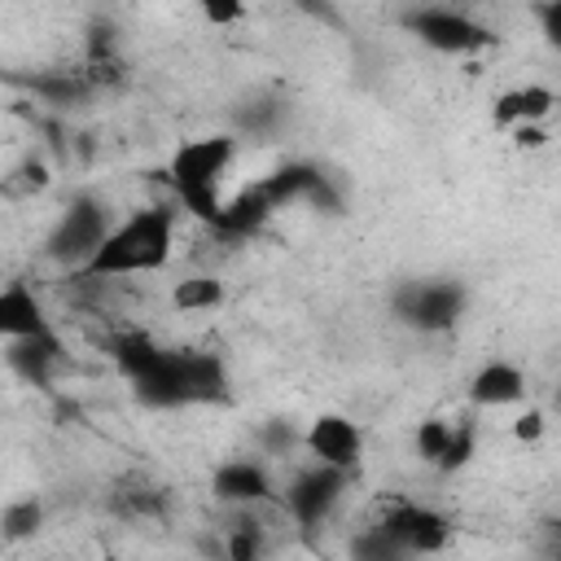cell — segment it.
Here are the masks:
<instances>
[{
  "label": "cell",
  "mask_w": 561,
  "mask_h": 561,
  "mask_svg": "<svg viewBox=\"0 0 561 561\" xmlns=\"http://www.w3.org/2000/svg\"><path fill=\"white\" fill-rule=\"evenodd\" d=\"M460 302H465V298H460L456 285H447V280H416V285H408V289L399 294V316H403L412 329L434 333V329L456 324Z\"/></svg>",
  "instance_id": "cell-5"
},
{
  "label": "cell",
  "mask_w": 561,
  "mask_h": 561,
  "mask_svg": "<svg viewBox=\"0 0 561 561\" xmlns=\"http://www.w3.org/2000/svg\"><path fill=\"white\" fill-rule=\"evenodd\" d=\"M197 4H202V13H206L210 22H219V26L241 22V13H245V0H197Z\"/></svg>",
  "instance_id": "cell-18"
},
{
  "label": "cell",
  "mask_w": 561,
  "mask_h": 561,
  "mask_svg": "<svg viewBox=\"0 0 561 561\" xmlns=\"http://www.w3.org/2000/svg\"><path fill=\"white\" fill-rule=\"evenodd\" d=\"M548 31H552V39L561 44V4H552V13H548Z\"/></svg>",
  "instance_id": "cell-19"
},
{
  "label": "cell",
  "mask_w": 561,
  "mask_h": 561,
  "mask_svg": "<svg viewBox=\"0 0 561 561\" xmlns=\"http://www.w3.org/2000/svg\"><path fill=\"white\" fill-rule=\"evenodd\" d=\"M0 333L4 342H31V337H53V324H48V311L44 302L35 298V285L31 280H9L0 289Z\"/></svg>",
  "instance_id": "cell-8"
},
{
  "label": "cell",
  "mask_w": 561,
  "mask_h": 561,
  "mask_svg": "<svg viewBox=\"0 0 561 561\" xmlns=\"http://www.w3.org/2000/svg\"><path fill=\"white\" fill-rule=\"evenodd\" d=\"M508 434H513L517 443H539V438L548 434V416H543V408H535V403H517V412H513V421H508Z\"/></svg>",
  "instance_id": "cell-15"
},
{
  "label": "cell",
  "mask_w": 561,
  "mask_h": 561,
  "mask_svg": "<svg viewBox=\"0 0 561 561\" xmlns=\"http://www.w3.org/2000/svg\"><path fill=\"white\" fill-rule=\"evenodd\" d=\"M219 302H224V280L210 276V272L184 276V280H175V289H171V307L184 311V316H210Z\"/></svg>",
  "instance_id": "cell-13"
},
{
  "label": "cell",
  "mask_w": 561,
  "mask_h": 561,
  "mask_svg": "<svg viewBox=\"0 0 561 561\" xmlns=\"http://www.w3.org/2000/svg\"><path fill=\"white\" fill-rule=\"evenodd\" d=\"M451 421H425L421 430H416V451H421V460L425 465H434L438 469V460H443V451H447V443H451Z\"/></svg>",
  "instance_id": "cell-14"
},
{
  "label": "cell",
  "mask_w": 561,
  "mask_h": 561,
  "mask_svg": "<svg viewBox=\"0 0 561 561\" xmlns=\"http://www.w3.org/2000/svg\"><path fill=\"white\" fill-rule=\"evenodd\" d=\"M237 162V140L228 131H210V136H193L184 145H175L171 162H167V180L175 188V202L188 206L202 219L224 224V197L219 184Z\"/></svg>",
  "instance_id": "cell-2"
},
{
  "label": "cell",
  "mask_w": 561,
  "mask_h": 561,
  "mask_svg": "<svg viewBox=\"0 0 561 561\" xmlns=\"http://www.w3.org/2000/svg\"><path fill=\"white\" fill-rule=\"evenodd\" d=\"M210 491H215V500H224L232 508H259V504H267L276 495L272 478H267V469L259 460H224L215 469V478H210Z\"/></svg>",
  "instance_id": "cell-9"
},
{
  "label": "cell",
  "mask_w": 561,
  "mask_h": 561,
  "mask_svg": "<svg viewBox=\"0 0 561 561\" xmlns=\"http://www.w3.org/2000/svg\"><path fill=\"white\" fill-rule=\"evenodd\" d=\"M552 110H557V92L548 83H513L495 96L491 118L513 131V127H526V123H548Z\"/></svg>",
  "instance_id": "cell-12"
},
{
  "label": "cell",
  "mask_w": 561,
  "mask_h": 561,
  "mask_svg": "<svg viewBox=\"0 0 561 561\" xmlns=\"http://www.w3.org/2000/svg\"><path fill=\"white\" fill-rule=\"evenodd\" d=\"M386 535L394 539V548L403 552H438L451 535L447 517L434 513V508H421V504H403L386 517Z\"/></svg>",
  "instance_id": "cell-10"
},
{
  "label": "cell",
  "mask_w": 561,
  "mask_h": 561,
  "mask_svg": "<svg viewBox=\"0 0 561 561\" xmlns=\"http://www.w3.org/2000/svg\"><path fill=\"white\" fill-rule=\"evenodd\" d=\"M302 451H307L316 465L355 473L359 460H364V430H359V421H351L346 412H320V416L302 430Z\"/></svg>",
  "instance_id": "cell-3"
},
{
  "label": "cell",
  "mask_w": 561,
  "mask_h": 561,
  "mask_svg": "<svg viewBox=\"0 0 561 561\" xmlns=\"http://www.w3.org/2000/svg\"><path fill=\"white\" fill-rule=\"evenodd\" d=\"M105 232H110V215H105L101 206L83 202V206H75V210L61 215V224H57V232H53V254H57V259H70V267L79 272V267L92 259V250L101 245Z\"/></svg>",
  "instance_id": "cell-7"
},
{
  "label": "cell",
  "mask_w": 561,
  "mask_h": 561,
  "mask_svg": "<svg viewBox=\"0 0 561 561\" xmlns=\"http://www.w3.org/2000/svg\"><path fill=\"white\" fill-rule=\"evenodd\" d=\"M469 456H473V430H469V425H456V430H451V443H447V451H443V460H438V469L451 473V469L469 465Z\"/></svg>",
  "instance_id": "cell-16"
},
{
  "label": "cell",
  "mask_w": 561,
  "mask_h": 561,
  "mask_svg": "<svg viewBox=\"0 0 561 561\" xmlns=\"http://www.w3.org/2000/svg\"><path fill=\"white\" fill-rule=\"evenodd\" d=\"M412 31L421 35V44H430L434 53H447V57H469L478 48L491 44V31L478 26L469 13H456L447 4H430L412 18Z\"/></svg>",
  "instance_id": "cell-4"
},
{
  "label": "cell",
  "mask_w": 561,
  "mask_h": 561,
  "mask_svg": "<svg viewBox=\"0 0 561 561\" xmlns=\"http://www.w3.org/2000/svg\"><path fill=\"white\" fill-rule=\"evenodd\" d=\"M39 526V500H26V504H9V513H4V535L9 539H22V535H31Z\"/></svg>",
  "instance_id": "cell-17"
},
{
  "label": "cell",
  "mask_w": 561,
  "mask_h": 561,
  "mask_svg": "<svg viewBox=\"0 0 561 561\" xmlns=\"http://www.w3.org/2000/svg\"><path fill=\"white\" fill-rule=\"evenodd\" d=\"M469 403L473 408H517L526 403V373L513 359H486L469 377Z\"/></svg>",
  "instance_id": "cell-11"
},
{
  "label": "cell",
  "mask_w": 561,
  "mask_h": 561,
  "mask_svg": "<svg viewBox=\"0 0 561 561\" xmlns=\"http://www.w3.org/2000/svg\"><path fill=\"white\" fill-rule=\"evenodd\" d=\"M346 478H351V473H342V469H329V465H316V460H311V469H307V473H298V478H294V486L285 491L289 513H294L302 526L324 522V513L342 500Z\"/></svg>",
  "instance_id": "cell-6"
},
{
  "label": "cell",
  "mask_w": 561,
  "mask_h": 561,
  "mask_svg": "<svg viewBox=\"0 0 561 561\" xmlns=\"http://www.w3.org/2000/svg\"><path fill=\"white\" fill-rule=\"evenodd\" d=\"M175 237H180V224L171 206H140L123 215L118 224H110V232L101 237V245L79 272L96 280L101 276H153L171 263Z\"/></svg>",
  "instance_id": "cell-1"
}]
</instances>
